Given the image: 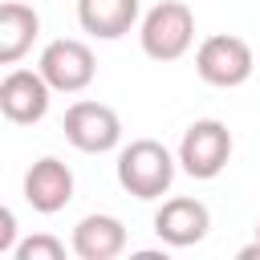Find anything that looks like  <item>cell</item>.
<instances>
[{"label": "cell", "instance_id": "obj_1", "mask_svg": "<svg viewBox=\"0 0 260 260\" xmlns=\"http://www.w3.org/2000/svg\"><path fill=\"white\" fill-rule=\"evenodd\" d=\"M118 183L134 199H158L175 183V158L158 138H134L118 154Z\"/></svg>", "mask_w": 260, "mask_h": 260}, {"label": "cell", "instance_id": "obj_2", "mask_svg": "<svg viewBox=\"0 0 260 260\" xmlns=\"http://www.w3.org/2000/svg\"><path fill=\"white\" fill-rule=\"evenodd\" d=\"M138 41H142L146 57H154V61H179L191 49V41H195V16H191V8L179 4V0L154 4L142 16Z\"/></svg>", "mask_w": 260, "mask_h": 260}, {"label": "cell", "instance_id": "obj_3", "mask_svg": "<svg viewBox=\"0 0 260 260\" xmlns=\"http://www.w3.org/2000/svg\"><path fill=\"white\" fill-rule=\"evenodd\" d=\"M232 158V130L219 118H199L183 130L179 142V167L191 179H215Z\"/></svg>", "mask_w": 260, "mask_h": 260}, {"label": "cell", "instance_id": "obj_4", "mask_svg": "<svg viewBox=\"0 0 260 260\" xmlns=\"http://www.w3.org/2000/svg\"><path fill=\"white\" fill-rule=\"evenodd\" d=\"M195 69L207 85L215 89H236L252 77V45L244 37H232V32H215L199 45L195 53Z\"/></svg>", "mask_w": 260, "mask_h": 260}, {"label": "cell", "instance_id": "obj_5", "mask_svg": "<svg viewBox=\"0 0 260 260\" xmlns=\"http://www.w3.org/2000/svg\"><path fill=\"white\" fill-rule=\"evenodd\" d=\"M65 138L85 154H106L122 142V118L106 102H73L61 122Z\"/></svg>", "mask_w": 260, "mask_h": 260}, {"label": "cell", "instance_id": "obj_6", "mask_svg": "<svg viewBox=\"0 0 260 260\" xmlns=\"http://www.w3.org/2000/svg\"><path fill=\"white\" fill-rule=\"evenodd\" d=\"M45 81L57 89V93H81L93 73H98V61H93V49L85 41H73V37H61V41H49L45 53H41V65Z\"/></svg>", "mask_w": 260, "mask_h": 260}, {"label": "cell", "instance_id": "obj_7", "mask_svg": "<svg viewBox=\"0 0 260 260\" xmlns=\"http://www.w3.org/2000/svg\"><path fill=\"white\" fill-rule=\"evenodd\" d=\"M49 98H53V85L45 81L41 69H8L0 81V110L16 126L41 122L49 114Z\"/></svg>", "mask_w": 260, "mask_h": 260}, {"label": "cell", "instance_id": "obj_8", "mask_svg": "<svg viewBox=\"0 0 260 260\" xmlns=\"http://www.w3.org/2000/svg\"><path fill=\"white\" fill-rule=\"evenodd\" d=\"M24 199H28L32 211L57 215V211L69 207V199H73V171H69L61 158H53V154L37 158V162L28 167V175H24Z\"/></svg>", "mask_w": 260, "mask_h": 260}, {"label": "cell", "instance_id": "obj_9", "mask_svg": "<svg viewBox=\"0 0 260 260\" xmlns=\"http://www.w3.org/2000/svg\"><path fill=\"white\" fill-rule=\"evenodd\" d=\"M207 228H211V215H207V207H203L199 199H191V195H175V199H167V203L154 211V236H158L162 244H171V248H191V244H199V240L207 236Z\"/></svg>", "mask_w": 260, "mask_h": 260}, {"label": "cell", "instance_id": "obj_10", "mask_svg": "<svg viewBox=\"0 0 260 260\" xmlns=\"http://www.w3.org/2000/svg\"><path fill=\"white\" fill-rule=\"evenodd\" d=\"M138 0H77V24L98 41H118L134 28Z\"/></svg>", "mask_w": 260, "mask_h": 260}, {"label": "cell", "instance_id": "obj_11", "mask_svg": "<svg viewBox=\"0 0 260 260\" xmlns=\"http://www.w3.org/2000/svg\"><path fill=\"white\" fill-rule=\"evenodd\" d=\"M37 32H41L37 8H28V4H20V0L0 4V65H16V61L32 49Z\"/></svg>", "mask_w": 260, "mask_h": 260}, {"label": "cell", "instance_id": "obj_12", "mask_svg": "<svg viewBox=\"0 0 260 260\" xmlns=\"http://www.w3.org/2000/svg\"><path fill=\"white\" fill-rule=\"evenodd\" d=\"M126 248V228L118 215H85L73 228V252L81 260H114Z\"/></svg>", "mask_w": 260, "mask_h": 260}, {"label": "cell", "instance_id": "obj_13", "mask_svg": "<svg viewBox=\"0 0 260 260\" xmlns=\"http://www.w3.org/2000/svg\"><path fill=\"white\" fill-rule=\"evenodd\" d=\"M16 260H61L65 256V244L57 240V236H28V240H20L16 244V252H12Z\"/></svg>", "mask_w": 260, "mask_h": 260}, {"label": "cell", "instance_id": "obj_14", "mask_svg": "<svg viewBox=\"0 0 260 260\" xmlns=\"http://www.w3.org/2000/svg\"><path fill=\"white\" fill-rule=\"evenodd\" d=\"M4 252H16V215H12V207L0 211V256Z\"/></svg>", "mask_w": 260, "mask_h": 260}, {"label": "cell", "instance_id": "obj_15", "mask_svg": "<svg viewBox=\"0 0 260 260\" xmlns=\"http://www.w3.org/2000/svg\"><path fill=\"white\" fill-rule=\"evenodd\" d=\"M256 240H260V219H256Z\"/></svg>", "mask_w": 260, "mask_h": 260}]
</instances>
